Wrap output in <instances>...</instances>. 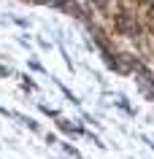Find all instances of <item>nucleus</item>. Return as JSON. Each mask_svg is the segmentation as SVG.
<instances>
[{
    "label": "nucleus",
    "instance_id": "1",
    "mask_svg": "<svg viewBox=\"0 0 154 159\" xmlns=\"http://www.w3.org/2000/svg\"><path fill=\"white\" fill-rule=\"evenodd\" d=\"M97 3H103V0H97Z\"/></svg>",
    "mask_w": 154,
    "mask_h": 159
},
{
    "label": "nucleus",
    "instance_id": "2",
    "mask_svg": "<svg viewBox=\"0 0 154 159\" xmlns=\"http://www.w3.org/2000/svg\"><path fill=\"white\" fill-rule=\"evenodd\" d=\"M152 3H154V0H152Z\"/></svg>",
    "mask_w": 154,
    "mask_h": 159
}]
</instances>
